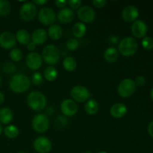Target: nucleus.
Wrapping results in <instances>:
<instances>
[{
    "label": "nucleus",
    "instance_id": "f257e3e1",
    "mask_svg": "<svg viewBox=\"0 0 153 153\" xmlns=\"http://www.w3.org/2000/svg\"><path fill=\"white\" fill-rule=\"evenodd\" d=\"M31 81L29 78L24 74H15L9 81V87L13 92L16 94H22L26 92L30 88Z\"/></svg>",
    "mask_w": 153,
    "mask_h": 153
},
{
    "label": "nucleus",
    "instance_id": "f03ea898",
    "mask_svg": "<svg viewBox=\"0 0 153 153\" xmlns=\"http://www.w3.org/2000/svg\"><path fill=\"white\" fill-rule=\"evenodd\" d=\"M138 49V44L134 37H127L120 40L118 45V52L121 55L131 57L135 55Z\"/></svg>",
    "mask_w": 153,
    "mask_h": 153
},
{
    "label": "nucleus",
    "instance_id": "7ed1b4c3",
    "mask_svg": "<svg viewBox=\"0 0 153 153\" xmlns=\"http://www.w3.org/2000/svg\"><path fill=\"white\" fill-rule=\"evenodd\" d=\"M46 98L44 94L39 91H32L27 97V104L31 110L40 111L46 106Z\"/></svg>",
    "mask_w": 153,
    "mask_h": 153
},
{
    "label": "nucleus",
    "instance_id": "20e7f679",
    "mask_svg": "<svg viewBox=\"0 0 153 153\" xmlns=\"http://www.w3.org/2000/svg\"><path fill=\"white\" fill-rule=\"evenodd\" d=\"M42 59L49 65L56 64L60 59L58 48L53 44H49L45 46L42 52Z\"/></svg>",
    "mask_w": 153,
    "mask_h": 153
},
{
    "label": "nucleus",
    "instance_id": "39448f33",
    "mask_svg": "<svg viewBox=\"0 0 153 153\" xmlns=\"http://www.w3.org/2000/svg\"><path fill=\"white\" fill-rule=\"evenodd\" d=\"M32 127L38 133H44L49 128L50 122L49 117L46 114H37L32 119Z\"/></svg>",
    "mask_w": 153,
    "mask_h": 153
},
{
    "label": "nucleus",
    "instance_id": "423d86ee",
    "mask_svg": "<svg viewBox=\"0 0 153 153\" xmlns=\"http://www.w3.org/2000/svg\"><path fill=\"white\" fill-rule=\"evenodd\" d=\"M136 85L134 81L131 79H125L121 81L117 88L119 95L123 98H128L133 95L135 91Z\"/></svg>",
    "mask_w": 153,
    "mask_h": 153
},
{
    "label": "nucleus",
    "instance_id": "0eeeda50",
    "mask_svg": "<svg viewBox=\"0 0 153 153\" xmlns=\"http://www.w3.org/2000/svg\"><path fill=\"white\" fill-rule=\"evenodd\" d=\"M70 94L73 100L77 102H85L88 101L91 97V93L89 90L82 85H76L72 88Z\"/></svg>",
    "mask_w": 153,
    "mask_h": 153
},
{
    "label": "nucleus",
    "instance_id": "6e6552de",
    "mask_svg": "<svg viewBox=\"0 0 153 153\" xmlns=\"http://www.w3.org/2000/svg\"><path fill=\"white\" fill-rule=\"evenodd\" d=\"M37 18L43 25H52L56 20V15L52 9L49 7H43L39 10Z\"/></svg>",
    "mask_w": 153,
    "mask_h": 153
},
{
    "label": "nucleus",
    "instance_id": "1a4fd4ad",
    "mask_svg": "<svg viewBox=\"0 0 153 153\" xmlns=\"http://www.w3.org/2000/svg\"><path fill=\"white\" fill-rule=\"evenodd\" d=\"M77 16L79 19L85 23H90L95 19L96 12L91 6H82L77 10Z\"/></svg>",
    "mask_w": 153,
    "mask_h": 153
},
{
    "label": "nucleus",
    "instance_id": "9d476101",
    "mask_svg": "<svg viewBox=\"0 0 153 153\" xmlns=\"http://www.w3.org/2000/svg\"><path fill=\"white\" fill-rule=\"evenodd\" d=\"M37 13V7L33 2H25L22 4L19 10L20 17L25 21L32 20Z\"/></svg>",
    "mask_w": 153,
    "mask_h": 153
},
{
    "label": "nucleus",
    "instance_id": "9b49d317",
    "mask_svg": "<svg viewBox=\"0 0 153 153\" xmlns=\"http://www.w3.org/2000/svg\"><path fill=\"white\" fill-rule=\"evenodd\" d=\"M33 146L38 153H49L52 148V143L46 137L40 136L34 140Z\"/></svg>",
    "mask_w": 153,
    "mask_h": 153
},
{
    "label": "nucleus",
    "instance_id": "f8f14e48",
    "mask_svg": "<svg viewBox=\"0 0 153 153\" xmlns=\"http://www.w3.org/2000/svg\"><path fill=\"white\" fill-rule=\"evenodd\" d=\"M26 65L30 70H37L40 68L43 63V59L40 55L37 52H30L25 58Z\"/></svg>",
    "mask_w": 153,
    "mask_h": 153
},
{
    "label": "nucleus",
    "instance_id": "ddd939ff",
    "mask_svg": "<svg viewBox=\"0 0 153 153\" xmlns=\"http://www.w3.org/2000/svg\"><path fill=\"white\" fill-rule=\"evenodd\" d=\"M16 43V37L10 31L0 34V46L4 49H13Z\"/></svg>",
    "mask_w": 153,
    "mask_h": 153
},
{
    "label": "nucleus",
    "instance_id": "4468645a",
    "mask_svg": "<svg viewBox=\"0 0 153 153\" xmlns=\"http://www.w3.org/2000/svg\"><path fill=\"white\" fill-rule=\"evenodd\" d=\"M61 111L65 116L73 117L77 113L78 105L74 100L66 99L61 102Z\"/></svg>",
    "mask_w": 153,
    "mask_h": 153
},
{
    "label": "nucleus",
    "instance_id": "2eb2a0df",
    "mask_svg": "<svg viewBox=\"0 0 153 153\" xmlns=\"http://www.w3.org/2000/svg\"><path fill=\"white\" fill-rule=\"evenodd\" d=\"M147 25L143 20H136L131 25V33L136 38H143L147 33Z\"/></svg>",
    "mask_w": 153,
    "mask_h": 153
},
{
    "label": "nucleus",
    "instance_id": "dca6fc26",
    "mask_svg": "<svg viewBox=\"0 0 153 153\" xmlns=\"http://www.w3.org/2000/svg\"><path fill=\"white\" fill-rule=\"evenodd\" d=\"M139 16V10L135 6L128 5L123 9L122 17L126 22H135Z\"/></svg>",
    "mask_w": 153,
    "mask_h": 153
},
{
    "label": "nucleus",
    "instance_id": "f3484780",
    "mask_svg": "<svg viewBox=\"0 0 153 153\" xmlns=\"http://www.w3.org/2000/svg\"><path fill=\"white\" fill-rule=\"evenodd\" d=\"M75 17V13L72 9L69 7H64L59 10L57 15L58 21L63 24H69L73 20Z\"/></svg>",
    "mask_w": 153,
    "mask_h": 153
},
{
    "label": "nucleus",
    "instance_id": "a211bd4d",
    "mask_svg": "<svg viewBox=\"0 0 153 153\" xmlns=\"http://www.w3.org/2000/svg\"><path fill=\"white\" fill-rule=\"evenodd\" d=\"M48 38L47 32L43 28H37L33 31L31 36V42L35 43L36 45L43 44Z\"/></svg>",
    "mask_w": 153,
    "mask_h": 153
},
{
    "label": "nucleus",
    "instance_id": "6ab92c4d",
    "mask_svg": "<svg viewBox=\"0 0 153 153\" xmlns=\"http://www.w3.org/2000/svg\"><path fill=\"white\" fill-rule=\"evenodd\" d=\"M127 107L123 103H116L110 108V114L114 118H122L126 114Z\"/></svg>",
    "mask_w": 153,
    "mask_h": 153
},
{
    "label": "nucleus",
    "instance_id": "aec40b11",
    "mask_svg": "<svg viewBox=\"0 0 153 153\" xmlns=\"http://www.w3.org/2000/svg\"><path fill=\"white\" fill-rule=\"evenodd\" d=\"M47 34L52 40H59L63 35V29L60 25L53 24V25L49 26V29H48Z\"/></svg>",
    "mask_w": 153,
    "mask_h": 153
},
{
    "label": "nucleus",
    "instance_id": "412c9836",
    "mask_svg": "<svg viewBox=\"0 0 153 153\" xmlns=\"http://www.w3.org/2000/svg\"><path fill=\"white\" fill-rule=\"evenodd\" d=\"M119 56V52L117 49L114 46H110L104 52V58L107 62L114 63L117 60Z\"/></svg>",
    "mask_w": 153,
    "mask_h": 153
},
{
    "label": "nucleus",
    "instance_id": "4be33fe9",
    "mask_svg": "<svg viewBox=\"0 0 153 153\" xmlns=\"http://www.w3.org/2000/svg\"><path fill=\"white\" fill-rule=\"evenodd\" d=\"M13 114L12 111L8 108L0 109V123L2 124H9L12 121Z\"/></svg>",
    "mask_w": 153,
    "mask_h": 153
},
{
    "label": "nucleus",
    "instance_id": "5701e85b",
    "mask_svg": "<svg viewBox=\"0 0 153 153\" xmlns=\"http://www.w3.org/2000/svg\"><path fill=\"white\" fill-rule=\"evenodd\" d=\"M16 40L22 45H28L31 40V35L25 29H19L16 34Z\"/></svg>",
    "mask_w": 153,
    "mask_h": 153
},
{
    "label": "nucleus",
    "instance_id": "b1692460",
    "mask_svg": "<svg viewBox=\"0 0 153 153\" xmlns=\"http://www.w3.org/2000/svg\"><path fill=\"white\" fill-rule=\"evenodd\" d=\"M100 105L95 100H89L86 102L85 105V110L89 115H95L99 111Z\"/></svg>",
    "mask_w": 153,
    "mask_h": 153
},
{
    "label": "nucleus",
    "instance_id": "393cba45",
    "mask_svg": "<svg viewBox=\"0 0 153 153\" xmlns=\"http://www.w3.org/2000/svg\"><path fill=\"white\" fill-rule=\"evenodd\" d=\"M87 26L83 22H76L73 27V34L76 38L83 37L86 34Z\"/></svg>",
    "mask_w": 153,
    "mask_h": 153
},
{
    "label": "nucleus",
    "instance_id": "a878e982",
    "mask_svg": "<svg viewBox=\"0 0 153 153\" xmlns=\"http://www.w3.org/2000/svg\"><path fill=\"white\" fill-rule=\"evenodd\" d=\"M44 78L49 82H53L58 78V73L57 69L53 66H49L46 67L43 73Z\"/></svg>",
    "mask_w": 153,
    "mask_h": 153
},
{
    "label": "nucleus",
    "instance_id": "bb28decb",
    "mask_svg": "<svg viewBox=\"0 0 153 153\" xmlns=\"http://www.w3.org/2000/svg\"><path fill=\"white\" fill-rule=\"evenodd\" d=\"M63 67L68 72L74 71L76 69V67H77L76 60L73 57H66L64 61H63Z\"/></svg>",
    "mask_w": 153,
    "mask_h": 153
},
{
    "label": "nucleus",
    "instance_id": "cd10ccee",
    "mask_svg": "<svg viewBox=\"0 0 153 153\" xmlns=\"http://www.w3.org/2000/svg\"><path fill=\"white\" fill-rule=\"evenodd\" d=\"M4 135L9 139L16 138L19 135V128L14 125H9L4 128Z\"/></svg>",
    "mask_w": 153,
    "mask_h": 153
},
{
    "label": "nucleus",
    "instance_id": "c85d7f7f",
    "mask_svg": "<svg viewBox=\"0 0 153 153\" xmlns=\"http://www.w3.org/2000/svg\"><path fill=\"white\" fill-rule=\"evenodd\" d=\"M10 4L6 0H0V16H7L10 12Z\"/></svg>",
    "mask_w": 153,
    "mask_h": 153
},
{
    "label": "nucleus",
    "instance_id": "c756f323",
    "mask_svg": "<svg viewBox=\"0 0 153 153\" xmlns=\"http://www.w3.org/2000/svg\"><path fill=\"white\" fill-rule=\"evenodd\" d=\"M10 58L12 61H15V62H19L22 60V52L20 49H12L11 51L10 52Z\"/></svg>",
    "mask_w": 153,
    "mask_h": 153
},
{
    "label": "nucleus",
    "instance_id": "7c9ffc66",
    "mask_svg": "<svg viewBox=\"0 0 153 153\" xmlns=\"http://www.w3.org/2000/svg\"><path fill=\"white\" fill-rule=\"evenodd\" d=\"M68 123V120H67V118L64 116H58L55 119V128H62L64 127H65L66 126Z\"/></svg>",
    "mask_w": 153,
    "mask_h": 153
},
{
    "label": "nucleus",
    "instance_id": "2f4dec72",
    "mask_svg": "<svg viewBox=\"0 0 153 153\" xmlns=\"http://www.w3.org/2000/svg\"><path fill=\"white\" fill-rule=\"evenodd\" d=\"M66 46H67V48L69 50L75 51L79 48V40L75 38H70L67 41Z\"/></svg>",
    "mask_w": 153,
    "mask_h": 153
},
{
    "label": "nucleus",
    "instance_id": "473e14b6",
    "mask_svg": "<svg viewBox=\"0 0 153 153\" xmlns=\"http://www.w3.org/2000/svg\"><path fill=\"white\" fill-rule=\"evenodd\" d=\"M31 82L34 85H40L43 83V75L39 72H35L33 73L32 77H31Z\"/></svg>",
    "mask_w": 153,
    "mask_h": 153
},
{
    "label": "nucleus",
    "instance_id": "72a5a7b5",
    "mask_svg": "<svg viewBox=\"0 0 153 153\" xmlns=\"http://www.w3.org/2000/svg\"><path fill=\"white\" fill-rule=\"evenodd\" d=\"M142 46L146 50L153 49V39L149 37H144L142 40Z\"/></svg>",
    "mask_w": 153,
    "mask_h": 153
},
{
    "label": "nucleus",
    "instance_id": "f704fd0d",
    "mask_svg": "<svg viewBox=\"0 0 153 153\" xmlns=\"http://www.w3.org/2000/svg\"><path fill=\"white\" fill-rule=\"evenodd\" d=\"M16 70V67L13 63L10 62H7L3 65L2 67V70L5 73L7 74H10V73H13Z\"/></svg>",
    "mask_w": 153,
    "mask_h": 153
},
{
    "label": "nucleus",
    "instance_id": "c9c22d12",
    "mask_svg": "<svg viewBox=\"0 0 153 153\" xmlns=\"http://www.w3.org/2000/svg\"><path fill=\"white\" fill-rule=\"evenodd\" d=\"M67 3L70 5V9L72 10H76V9H79L81 7V5H82V1L81 0H70V1H67Z\"/></svg>",
    "mask_w": 153,
    "mask_h": 153
},
{
    "label": "nucleus",
    "instance_id": "e433bc0d",
    "mask_svg": "<svg viewBox=\"0 0 153 153\" xmlns=\"http://www.w3.org/2000/svg\"><path fill=\"white\" fill-rule=\"evenodd\" d=\"M93 4L97 8H102L107 4V1L105 0H93Z\"/></svg>",
    "mask_w": 153,
    "mask_h": 153
},
{
    "label": "nucleus",
    "instance_id": "4c0bfd02",
    "mask_svg": "<svg viewBox=\"0 0 153 153\" xmlns=\"http://www.w3.org/2000/svg\"><path fill=\"white\" fill-rule=\"evenodd\" d=\"M134 83L137 86H143L146 83V79L143 76H139L137 77H136L135 80H134Z\"/></svg>",
    "mask_w": 153,
    "mask_h": 153
},
{
    "label": "nucleus",
    "instance_id": "58836bf2",
    "mask_svg": "<svg viewBox=\"0 0 153 153\" xmlns=\"http://www.w3.org/2000/svg\"><path fill=\"white\" fill-rule=\"evenodd\" d=\"M55 4L58 7H62V8H64L66 4H67V1H66V0H56V1H55Z\"/></svg>",
    "mask_w": 153,
    "mask_h": 153
},
{
    "label": "nucleus",
    "instance_id": "ea45409f",
    "mask_svg": "<svg viewBox=\"0 0 153 153\" xmlns=\"http://www.w3.org/2000/svg\"><path fill=\"white\" fill-rule=\"evenodd\" d=\"M36 46H37V45H36L35 43H33V42H30V43L27 45V49H28V51H31V52H32L33 51L36 49Z\"/></svg>",
    "mask_w": 153,
    "mask_h": 153
},
{
    "label": "nucleus",
    "instance_id": "a19ab883",
    "mask_svg": "<svg viewBox=\"0 0 153 153\" xmlns=\"http://www.w3.org/2000/svg\"><path fill=\"white\" fill-rule=\"evenodd\" d=\"M119 41V39L117 36L115 35H111L110 37H109V42L111 43H113V44H116L117 43V42Z\"/></svg>",
    "mask_w": 153,
    "mask_h": 153
},
{
    "label": "nucleus",
    "instance_id": "79ce46f5",
    "mask_svg": "<svg viewBox=\"0 0 153 153\" xmlns=\"http://www.w3.org/2000/svg\"><path fill=\"white\" fill-rule=\"evenodd\" d=\"M47 2V0H34L33 1V4H37V5H43Z\"/></svg>",
    "mask_w": 153,
    "mask_h": 153
},
{
    "label": "nucleus",
    "instance_id": "37998d69",
    "mask_svg": "<svg viewBox=\"0 0 153 153\" xmlns=\"http://www.w3.org/2000/svg\"><path fill=\"white\" fill-rule=\"evenodd\" d=\"M148 133L151 137H153V120L149 124L148 126Z\"/></svg>",
    "mask_w": 153,
    "mask_h": 153
},
{
    "label": "nucleus",
    "instance_id": "c03bdc74",
    "mask_svg": "<svg viewBox=\"0 0 153 153\" xmlns=\"http://www.w3.org/2000/svg\"><path fill=\"white\" fill-rule=\"evenodd\" d=\"M4 102V96L1 92H0V105H2Z\"/></svg>",
    "mask_w": 153,
    "mask_h": 153
},
{
    "label": "nucleus",
    "instance_id": "a18cd8bd",
    "mask_svg": "<svg viewBox=\"0 0 153 153\" xmlns=\"http://www.w3.org/2000/svg\"><path fill=\"white\" fill-rule=\"evenodd\" d=\"M150 97L151 98H152V100H153V88L152 90H151V92H150Z\"/></svg>",
    "mask_w": 153,
    "mask_h": 153
},
{
    "label": "nucleus",
    "instance_id": "49530a36",
    "mask_svg": "<svg viewBox=\"0 0 153 153\" xmlns=\"http://www.w3.org/2000/svg\"><path fill=\"white\" fill-rule=\"evenodd\" d=\"M1 133H2V126H1V123H0V135L1 134Z\"/></svg>",
    "mask_w": 153,
    "mask_h": 153
},
{
    "label": "nucleus",
    "instance_id": "de8ad7c7",
    "mask_svg": "<svg viewBox=\"0 0 153 153\" xmlns=\"http://www.w3.org/2000/svg\"><path fill=\"white\" fill-rule=\"evenodd\" d=\"M97 153H108V152H105V151H100V152H98Z\"/></svg>",
    "mask_w": 153,
    "mask_h": 153
},
{
    "label": "nucleus",
    "instance_id": "09e8293b",
    "mask_svg": "<svg viewBox=\"0 0 153 153\" xmlns=\"http://www.w3.org/2000/svg\"><path fill=\"white\" fill-rule=\"evenodd\" d=\"M82 153H92V152H88V151H87V152H82Z\"/></svg>",
    "mask_w": 153,
    "mask_h": 153
},
{
    "label": "nucleus",
    "instance_id": "8fccbe9b",
    "mask_svg": "<svg viewBox=\"0 0 153 153\" xmlns=\"http://www.w3.org/2000/svg\"><path fill=\"white\" fill-rule=\"evenodd\" d=\"M1 77H0V85H1Z\"/></svg>",
    "mask_w": 153,
    "mask_h": 153
},
{
    "label": "nucleus",
    "instance_id": "3c124183",
    "mask_svg": "<svg viewBox=\"0 0 153 153\" xmlns=\"http://www.w3.org/2000/svg\"><path fill=\"white\" fill-rule=\"evenodd\" d=\"M19 153H26V152H19Z\"/></svg>",
    "mask_w": 153,
    "mask_h": 153
}]
</instances>
